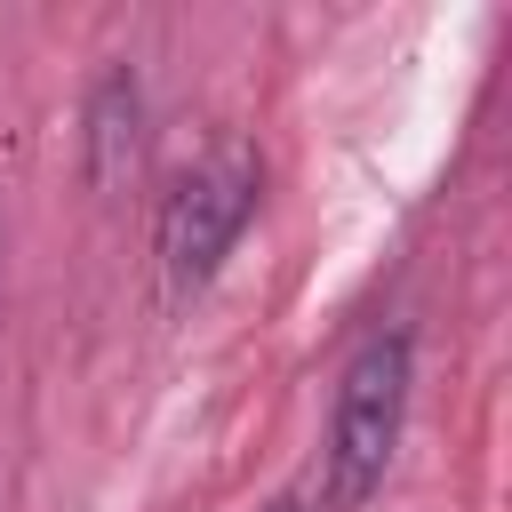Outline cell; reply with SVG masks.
<instances>
[{
	"label": "cell",
	"mask_w": 512,
	"mask_h": 512,
	"mask_svg": "<svg viewBox=\"0 0 512 512\" xmlns=\"http://www.w3.org/2000/svg\"><path fill=\"white\" fill-rule=\"evenodd\" d=\"M256 184H264V168L240 144H224L192 176H176V192L160 200V272H168L176 296H192V288L216 280V264L232 256L240 224L256 216Z\"/></svg>",
	"instance_id": "2"
},
{
	"label": "cell",
	"mask_w": 512,
	"mask_h": 512,
	"mask_svg": "<svg viewBox=\"0 0 512 512\" xmlns=\"http://www.w3.org/2000/svg\"><path fill=\"white\" fill-rule=\"evenodd\" d=\"M136 168V80L128 72H104L96 80V104H88V176L96 184H120Z\"/></svg>",
	"instance_id": "3"
},
{
	"label": "cell",
	"mask_w": 512,
	"mask_h": 512,
	"mask_svg": "<svg viewBox=\"0 0 512 512\" xmlns=\"http://www.w3.org/2000/svg\"><path fill=\"white\" fill-rule=\"evenodd\" d=\"M272 512H304V504H272Z\"/></svg>",
	"instance_id": "4"
},
{
	"label": "cell",
	"mask_w": 512,
	"mask_h": 512,
	"mask_svg": "<svg viewBox=\"0 0 512 512\" xmlns=\"http://www.w3.org/2000/svg\"><path fill=\"white\" fill-rule=\"evenodd\" d=\"M408 368H416V344L408 328H376L344 376H336V408H328V448H320V496L328 512H360L392 456H400V424H408Z\"/></svg>",
	"instance_id": "1"
}]
</instances>
